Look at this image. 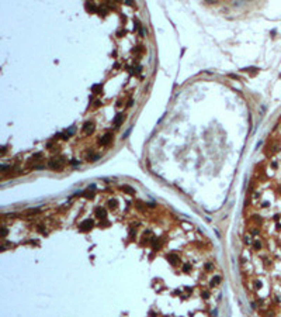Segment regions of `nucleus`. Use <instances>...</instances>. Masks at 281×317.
<instances>
[{
  "mask_svg": "<svg viewBox=\"0 0 281 317\" xmlns=\"http://www.w3.org/2000/svg\"><path fill=\"white\" fill-rule=\"evenodd\" d=\"M82 131L86 134V135H89V134H91L94 131V127H93V124L91 123H86L85 125L82 127Z\"/></svg>",
  "mask_w": 281,
  "mask_h": 317,
  "instance_id": "f257e3e1",
  "label": "nucleus"
},
{
  "mask_svg": "<svg viewBox=\"0 0 281 317\" xmlns=\"http://www.w3.org/2000/svg\"><path fill=\"white\" fill-rule=\"evenodd\" d=\"M111 140H113V135H111V134H106L104 137H101L100 144H101V145H108L110 142H111Z\"/></svg>",
  "mask_w": 281,
  "mask_h": 317,
  "instance_id": "f03ea898",
  "label": "nucleus"
},
{
  "mask_svg": "<svg viewBox=\"0 0 281 317\" xmlns=\"http://www.w3.org/2000/svg\"><path fill=\"white\" fill-rule=\"evenodd\" d=\"M122 118H124V116L122 114H118L117 117L114 118V124H115V127H118L119 124H121V121H122Z\"/></svg>",
  "mask_w": 281,
  "mask_h": 317,
  "instance_id": "7ed1b4c3",
  "label": "nucleus"
}]
</instances>
